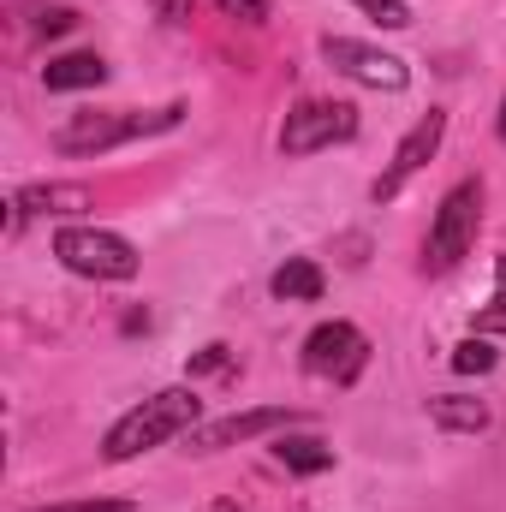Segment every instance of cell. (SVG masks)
Segmentation results:
<instances>
[{"mask_svg": "<svg viewBox=\"0 0 506 512\" xmlns=\"http://www.w3.org/2000/svg\"><path fill=\"white\" fill-rule=\"evenodd\" d=\"M364 334L352 322H322L310 340H304V370L310 376H334V382H352L364 370Z\"/></svg>", "mask_w": 506, "mask_h": 512, "instance_id": "cell-7", "label": "cell"}, {"mask_svg": "<svg viewBox=\"0 0 506 512\" xmlns=\"http://www.w3.org/2000/svg\"><path fill=\"white\" fill-rule=\"evenodd\" d=\"M155 6H161V18H185L191 12V0H155Z\"/></svg>", "mask_w": 506, "mask_h": 512, "instance_id": "cell-22", "label": "cell"}, {"mask_svg": "<svg viewBox=\"0 0 506 512\" xmlns=\"http://www.w3.org/2000/svg\"><path fill=\"white\" fill-rule=\"evenodd\" d=\"M274 459H280L286 471H298V477H316V471L334 465V447H322V441H280Z\"/></svg>", "mask_w": 506, "mask_h": 512, "instance_id": "cell-14", "label": "cell"}, {"mask_svg": "<svg viewBox=\"0 0 506 512\" xmlns=\"http://www.w3.org/2000/svg\"><path fill=\"white\" fill-rule=\"evenodd\" d=\"M441 137H447V114H441V108H429V114H423L417 126L399 137V149H393L387 173L376 179V203L399 197V185H405V179H411V173H417V167H423V161H429L435 149H441Z\"/></svg>", "mask_w": 506, "mask_h": 512, "instance_id": "cell-8", "label": "cell"}, {"mask_svg": "<svg viewBox=\"0 0 506 512\" xmlns=\"http://www.w3.org/2000/svg\"><path fill=\"white\" fill-rule=\"evenodd\" d=\"M173 120H179V108H161V120H143V114H72L66 126L54 131V149L60 155H96V149L126 143V137L173 126Z\"/></svg>", "mask_w": 506, "mask_h": 512, "instance_id": "cell-4", "label": "cell"}, {"mask_svg": "<svg viewBox=\"0 0 506 512\" xmlns=\"http://www.w3.org/2000/svg\"><path fill=\"white\" fill-rule=\"evenodd\" d=\"M54 256H60L72 274H90V280H131V274H137L131 239L108 233V227H60V233H54Z\"/></svg>", "mask_w": 506, "mask_h": 512, "instance_id": "cell-3", "label": "cell"}, {"mask_svg": "<svg viewBox=\"0 0 506 512\" xmlns=\"http://www.w3.org/2000/svg\"><path fill=\"white\" fill-rule=\"evenodd\" d=\"M274 298H286V304H316V298H322V268H316L310 256L280 262V268H274Z\"/></svg>", "mask_w": 506, "mask_h": 512, "instance_id": "cell-12", "label": "cell"}, {"mask_svg": "<svg viewBox=\"0 0 506 512\" xmlns=\"http://www.w3.org/2000/svg\"><path fill=\"white\" fill-rule=\"evenodd\" d=\"M108 78V60L102 54H54L42 66V84L48 90H96Z\"/></svg>", "mask_w": 506, "mask_h": 512, "instance_id": "cell-10", "label": "cell"}, {"mask_svg": "<svg viewBox=\"0 0 506 512\" xmlns=\"http://www.w3.org/2000/svg\"><path fill=\"white\" fill-rule=\"evenodd\" d=\"M280 423H292V411H280V405H262V411H233V417H221V423H197V429H191V453H221V447H239V441H256V435H268V429H280Z\"/></svg>", "mask_w": 506, "mask_h": 512, "instance_id": "cell-9", "label": "cell"}, {"mask_svg": "<svg viewBox=\"0 0 506 512\" xmlns=\"http://www.w3.org/2000/svg\"><path fill=\"white\" fill-rule=\"evenodd\" d=\"M429 417H435L441 429H453V435H483V429H489V405H483V399H465V393L429 399Z\"/></svg>", "mask_w": 506, "mask_h": 512, "instance_id": "cell-11", "label": "cell"}, {"mask_svg": "<svg viewBox=\"0 0 506 512\" xmlns=\"http://www.w3.org/2000/svg\"><path fill=\"white\" fill-rule=\"evenodd\" d=\"M453 370H459V376H489V370H495V346H489L483 334L459 340V346H453Z\"/></svg>", "mask_w": 506, "mask_h": 512, "instance_id": "cell-15", "label": "cell"}, {"mask_svg": "<svg viewBox=\"0 0 506 512\" xmlns=\"http://www.w3.org/2000/svg\"><path fill=\"white\" fill-rule=\"evenodd\" d=\"M352 6H364L381 30H405V24H411V6H405V0H352Z\"/></svg>", "mask_w": 506, "mask_h": 512, "instance_id": "cell-16", "label": "cell"}, {"mask_svg": "<svg viewBox=\"0 0 506 512\" xmlns=\"http://www.w3.org/2000/svg\"><path fill=\"white\" fill-rule=\"evenodd\" d=\"M203 512H239V501H209Z\"/></svg>", "mask_w": 506, "mask_h": 512, "instance_id": "cell-23", "label": "cell"}, {"mask_svg": "<svg viewBox=\"0 0 506 512\" xmlns=\"http://www.w3.org/2000/svg\"><path fill=\"white\" fill-rule=\"evenodd\" d=\"M322 60H328L334 72L358 78L364 90H405V84H411V72H405L399 54H381L370 42H358V36H322Z\"/></svg>", "mask_w": 506, "mask_h": 512, "instance_id": "cell-6", "label": "cell"}, {"mask_svg": "<svg viewBox=\"0 0 506 512\" xmlns=\"http://www.w3.org/2000/svg\"><path fill=\"white\" fill-rule=\"evenodd\" d=\"M72 24H78V12H66V6H54V12H42V24H36V30H42V36H66Z\"/></svg>", "mask_w": 506, "mask_h": 512, "instance_id": "cell-20", "label": "cell"}, {"mask_svg": "<svg viewBox=\"0 0 506 512\" xmlns=\"http://www.w3.org/2000/svg\"><path fill=\"white\" fill-rule=\"evenodd\" d=\"M477 221H483V185L465 179V185H453V191L441 197V209H435V227H429V245H423V268H429V274L459 268V256L477 245Z\"/></svg>", "mask_w": 506, "mask_h": 512, "instance_id": "cell-2", "label": "cell"}, {"mask_svg": "<svg viewBox=\"0 0 506 512\" xmlns=\"http://www.w3.org/2000/svg\"><path fill=\"white\" fill-rule=\"evenodd\" d=\"M197 411H203V399H197L191 387H161V393H149L143 405H131L126 417L108 429L102 459L126 465V459L161 447V441H173V435H191V429H197Z\"/></svg>", "mask_w": 506, "mask_h": 512, "instance_id": "cell-1", "label": "cell"}, {"mask_svg": "<svg viewBox=\"0 0 506 512\" xmlns=\"http://www.w3.org/2000/svg\"><path fill=\"white\" fill-rule=\"evenodd\" d=\"M233 364V352L227 346H203L197 358H191V376H209V370H227Z\"/></svg>", "mask_w": 506, "mask_h": 512, "instance_id": "cell-18", "label": "cell"}, {"mask_svg": "<svg viewBox=\"0 0 506 512\" xmlns=\"http://www.w3.org/2000/svg\"><path fill=\"white\" fill-rule=\"evenodd\" d=\"M495 280H501V286H506V256H501V262H495Z\"/></svg>", "mask_w": 506, "mask_h": 512, "instance_id": "cell-24", "label": "cell"}, {"mask_svg": "<svg viewBox=\"0 0 506 512\" xmlns=\"http://www.w3.org/2000/svg\"><path fill=\"white\" fill-rule=\"evenodd\" d=\"M477 334H506V292L483 310V316H477Z\"/></svg>", "mask_w": 506, "mask_h": 512, "instance_id": "cell-21", "label": "cell"}, {"mask_svg": "<svg viewBox=\"0 0 506 512\" xmlns=\"http://www.w3.org/2000/svg\"><path fill=\"white\" fill-rule=\"evenodd\" d=\"M36 512H131V501H60V507H36Z\"/></svg>", "mask_w": 506, "mask_h": 512, "instance_id": "cell-19", "label": "cell"}, {"mask_svg": "<svg viewBox=\"0 0 506 512\" xmlns=\"http://www.w3.org/2000/svg\"><path fill=\"white\" fill-rule=\"evenodd\" d=\"M501 137H506V108H501Z\"/></svg>", "mask_w": 506, "mask_h": 512, "instance_id": "cell-25", "label": "cell"}, {"mask_svg": "<svg viewBox=\"0 0 506 512\" xmlns=\"http://www.w3.org/2000/svg\"><path fill=\"white\" fill-rule=\"evenodd\" d=\"M227 18H245V24H268V0H221Z\"/></svg>", "mask_w": 506, "mask_h": 512, "instance_id": "cell-17", "label": "cell"}, {"mask_svg": "<svg viewBox=\"0 0 506 512\" xmlns=\"http://www.w3.org/2000/svg\"><path fill=\"white\" fill-rule=\"evenodd\" d=\"M18 203H24V215L36 209V215H78V209H90V191L84 185H30V191H18Z\"/></svg>", "mask_w": 506, "mask_h": 512, "instance_id": "cell-13", "label": "cell"}, {"mask_svg": "<svg viewBox=\"0 0 506 512\" xmlns=\"http://www.w3.org/2000/svg\"><path fill=\"white\" fill-rule=\"evenodd\" d=\"M358 131V108L352 102H298L280 126V149L286 155H316V149H334Z\"/></svg>", "mask_w": 506, "mask_h": 512, "instance_id": "cell-5", "label": "cell"}]
</instances>
